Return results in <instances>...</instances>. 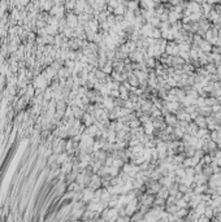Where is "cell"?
Wrapping results in <instances>:
<instances>
[{"instance_id": "obj_1", "label": "cell", "mask_w": 221, "mask_h": 222, "mask_svg": "<svg viewBox=\"0 0 221 222\" xmlns=\"http://www.w3.org/2000/svg\"><path fill=\"white\" fill-rule=\"evenodd\" d=\"M139 170H140V169H139V165L133 164V163H130V161L125 163L124 166H122V172H125V173L128 174L129 177H131V178H135L137 173H138Z\"/></svg>"}, {"instance_id": "obj_2", "label": "cell", "mask_w": 221, "mask_h": 222, "mask_svg": "<svg viewBox=\"0 0 221 222\" xmlns=\"http://www.w3.org/2000/svg\"><path fill=\"white\" fill-rule=\"evenodd\" d=\"M50 12H51V15H52L53 17L61 18L63 15H64V7H63L61 4H56V5L52 7V9H51Z\"/></svg>"}, {"instance_id": "obj_3", "label": "cell", "mask_w": 221, "mask_h": 222, "mask_svg": "<svg viewBox=\"0 0 221 222\" xmlns=\"http://www.w3.org/2000/svg\"><path fill=\"white\" fill-rule=\"evenodd\" d=\"M164 122L166 125H170V126H176L177 122H178V120L176 117V114H173V113H168V114H165L164 116Z\"/></svg>"}, {"instance_id": "obj_4", "label": "cell", "mask_w": 221, "mask_h": 222, "mask_svg": "<svg viewBox=\"0 0 221 222\" xmlns=\"http://www.w3.org/2000/svg\"><path fill=\"white\" fill-rule=\"evenodd\" d=\"M212 44L208 42V40H206V39H203L202 42L199 43V48H200V51H203V52H206V53H210V52H212Z\"/></svg>"}, {"instance_id": "obj_5", "label": "cell", "mask_w": 221, "mask_h": 222, "mask_svg": "<svg viewBox=\"0 0 221 222\" xmlns=\"http://www.w3.org/2000/svg\"><path fill=\"white\" fill-rule=\"evenodd\" d=\"M198 129H199V126L194 122V121H190L189 125H187V127H186V133L190 134V135H195Z\"/></svg>"}, {"instance_id": "obj_6", "label": "cell", "mask_w": 221, "mask_h": 222, "mask_svg": "<svg viewBox=\"0 0 221 222\" xmlns=\"http://www.w3.org/2000/svg\"><path fill=\"white\" fill-rule=\"evenodd\" d=\"M194 122H195L199 127H207V120L204 116H202V114H198V116L192 120Z\"/></svg>"}, {"instance_id": "obj_7", "label": "cell", "mask_w": 221, "mask_h": 222, "mask_svg": "<svg viewBox=\"0 0 221 222\" xmlns=\"http://www.w3.org/2000/svg\"><path fill=\"white\" fill-rule=\"evenodd\" d=\"M207 188H208V185H207V183L195 185V187L192 188V191H194V194H204L207 191Z\"/></svg>"}, {"instance_id": "obj_8", "label": "cell", "mask_w": 221, "mask_h": 222, "mask_svg": "<svg viewBox=\"0 0 221 222\" xmlns=\"http://www.w3.org/2000/svg\"><path fill=\"white\" fill-rule=\"evenodd\" d=\"M156 196L159 198H161V199H165L169 196V190H168V187H165V186H161V188L159 190V192L156 194Z\"/></svg>"}, {"instance_id": "obj_9", "label": "cell", "mask_w": 221, "mask_h": 222, "mask_svg": "<svg viewBox=\"0 0 221 222\" xmlns=\"http://www.w3.org/2000/svg\"><path fill=\"white\" fill-rule=\"evenodd\" d=\"M100 69H102L105 74H111L113 72V64H112V61H109V60H108V61H107Z\"/></svg>"}, {"instance_id": "obj_10", "label": "cell", "mask_w": 221, "mask_h": 222, "mask_svg": "<svg viewBox=\"0 0 221 222\" xmlns=\"http://www.w3.org/2000/svg\"><path fill=\"white\" fill-rule=\"evenodd\" d=\"M204 69L208 72V74H215L216 73V69H217V66L215 63H207L204 65Z\"/></svg>"}, {"instance_id": "obj_11", "label": "cell", "mask_w": 221, "mask_h": 222, "mask_svg": "<svg viewBox=\"0 0 221 222\" xmlns=\"http://www.w3.org/2000/svg\"><path fill=\"white\" fill-rule=\"evenodd\" d=\"M176 214H177L179 218H182V220H183V218L187 216V214H189V208H179Z\"/></svg>"}, {"instance_id": "obj_12", "label": "cell", "mask_w": 221, "mask_h": 222, "mask_svg": "<svg viewBox=\"0 0 221 222\" xmlns=\"http://www.w3.org/2000/svg\"><path fill=\"white\" fill-rule=\"evenodd\" d=\"M176 204H177L178 208H189V201H186L183 198L177 199L176 200Z\"/></svg>"}, {"instance_id": "obj_13", "label": "cell", "mask_w": 221, "mask_h": 222, "mask_svg": "<svg viewBox=\"0 0 221 222\" xmlns=\"http://www.w3.org/2000/svg\"><path fill=\"white\" fill-rule=\"evenodd\" d=\"M128 125H129L130 129H137V127H139L142 124H140L139 118H134V120H131V121H130V122H128Z\"/></svg>"}, {"instance_id": "obj_14", "label": "cell", "mask_w": 221, "mask_h": 222, "mask_svg": "<svg viewBox=\"0 0 221 222\" xmlns=\"http://www.w3.org/2000/svg\"><path fill=\"white\" fill-rule=\"evenodd\" d=\"M109 95H111L113 99L120 98V90H111V91H109Z\"/></svg>"}, {"instance_id": "obj_15", "label": "cell", "mask_w": 221, "mask_h": 222, "mask_svg": "<svg viewBox=\"0 0 221 222\" xmlns=\"http://www.w3.org/2000/svg\"><path fill=\"white\" fill-rule=\"evenodd\" d=\"M216 143H217V148H220V150H221V137L217 139V142H216Z\"/></svg>"}]
</instances>
